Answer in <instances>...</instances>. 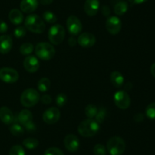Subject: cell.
Masks as SVG:
<instances>
[{
  "instance_id": "obj_1",
  "label": "cell",
  "mask_w": 155,
  "mask_h": 155,
  "mask_svg": "<svg viewBox=\"0 0 155 155\" xmlns=\"http://www.w3.org/2000/svg\"><path fill=\"white\" fill-rule=\"evenodd\" d=\"M78 132L81 136L85 138L95 136L99 132V123L93 119H86L80 123L78 126Z\"/></svg>"
},
{
  "instance_id": "obj_2",
  "label": "cell",
  "mask_w": 155,
  "mask_h": 155,
  "mask_svg": "<svg viewBox=\"0 0 155 155\" xmlns=\"http://www.w3.org/2000/svg\"><path fill=\"white\" fill-rule=\"evenodd\" d=\"M24 27L27 30L36 33H41L45 29V24L43 20L37 15L31 14L26 18Z\"/></svg>"
},
{
  "instance_id": "obj_3",
  "label": "cell",
  "mask_w": 155,
  "mask_h": 155,
  "mask_svg": "<svg viewBox=\"0 0 155 155\" xmlns=\"http://www.w3.org/2000/svg\"><path fill=\"white\" fill-rule=\"evenodd\" d=\"M35 53L39 59L44 61H49L54 56L55 50L49 43L41 42L35 47Z\"/></svg>"
},
{
  "instance_id": "obj_4",
  "label": "cell",
  "mask_w": 155,
  "mask_h": 155,
  "mask_svg": "<svg viewBox=\"0 0 155 155\" xmlns=\"http://www.w3.org/2000/svg\"><path fill=\"white\" fill-rule=\"evenodd\" d=\"M107 149L110 155H122L126 150V143L120 137L113 136L107 141Z\"/></svg>"
},
{
  "instance_id": "obj_5",
  "label": "cell",
  "mask_w": 155,
  "mask_h": 155,
  "mask_svg": "<svg viewBox=\"0 0 155 155\" xmlns=\"http://www.w3.org/2000/svg\"><path fill=\"white\" fill-rule=\"evenodd\" d=\"M40 100V95L36 90L28 88L24 90L21 96V103L25 107H33Z\"/></svg>"
},
{
  "instance_id": "obj_6",
  "label": "cell",
  "mask_w": 155,
  "mask_h": 155,
  "mask_svg": "<svg viewBox=\"0 0 155 155\" xmlns=\"http://www.w3.org/2000/svg\"><path fill=\"white\" fill-rule=\"evenodd\" d=\"M48 37L50 42L54 45L61 43L65 37L64 27L61 24H54L48 30Z\"/></svg>"
},
{
  "instance_id": "obj_7",
  "label": "cell",
  "mask_w": 155,
  "mask_h": 155,
  "mask_svg": "<svg viewBox=\"0 0 155 155\" xmlns=\"http://www.w3.org/2000/svg\"><path fill=\"white\" fill-rule=\"evenodd\" d=\"M115 105L120 109H127L130 107L131 99L127 91H118L114 95Z\"/></svg>"
},
{
  "instance_id": "obj_8",
  "label": "cell",
  "mask_w": 155,
  "mask_h": 155,
  "mask_svg": "<svg viewBox=\"0 0 155 155\" xmlns=\"http://www.w3.org/2000/svg\"><path fill=\"white\" fill-rule=\"evenodd\" d=\"M0 79L7 84H13L19 79V74L15 69L4 67L0 69Z\"/></svg>"
},
{
  "instance_id": "obj_9",
  "label": "cell",
  "mask_w": 155,
  "mask_h": 155,
  "mask_svg": "<svg viewBox=\"0 0 155 155\" xmlns=\"http://www.w3.org/2000/svg\"><path fill=\"white\" fill-rule=\"evenodd\" d=\"M67 28L70 34L73 36L78 35L83 29L80 20L75 15H70L67 19Z\"/></svg>"
},
{
  "instance_id": "obj_10",
  "label": "cell",
  "mask_w": 155,
  "mask_h": 155,
  "mask_svg": "<svg viewBox=\"0 0 155 155\" xmlns=\"http://www.w3.org/2000/svg\"><path fill=\"white\" fill-rule=\"evenodd\" d=\"M106 29L112 35H117L120 33L122 27L121 20L117 16H109L106 20Z\"/></svg>"
},
{
  "instance_id": "obj_11",
  "label": "cell",
  "mask_w": 155,
  "mask_h": 155,
  "mask_svg": "<svg viewBox=\"0 0 155 155\" xmlns=\"http://www.w3.org/2000/svg\"><path fill=\"white\" fill-rule=\"evenodd\" d=\"M61 116V112L58 108L50 107L47 109L42 115V119L47 124H54L59 120Z\"/></svg>"
},
{
  "instance_id": "obj_12",
  "label": "cell",
  "mask_w": 155,
  "mask_h": 155,
  "mask_svg": "<svg viewBox=\"0 0 155 155\" xmlns=\"http://www.w3.org/2000/svg\"><path fill=\"white\" fill-rule=\"evenodd\" d=\"M95 42H96L95 36L92 33L88 32L81 33L77 39V43L79 45L83 48H90L95 45Z\"/></svg>"
},
{
  "instance_id": "obj_13",
  "label": "cell",
  "mask_w": 155,
  "mask_h": 155,
  "mask_svg": "<svg viewBox=\"0 0 155 155\" xmlns=\"http://www.w3.org/2000/svg\"><path fill=\"white\" fill-rule=\"evenodd\" d=\"M64 144L67 150L70 152H76L80 147V141L77 135L69 134L64 139Z\"/></svg>"
},
{
  "instance_id": "obj_14",
  "label": "cell",
  "mask_w": 155,
  "mask_h": 155,
  "mask_svg": "<svg viewBox=\"0 0 155 155\" xmlns=\"http://www.w3.org/2000/svg\"><path fill=\"white\" fill-rule=\"evenodd\" d=\"M39 66L40 64L39 59L34 56H27L24 60V67L28 72H36L39 68Z\"/></svg>"
},
{
  "instance_id": "obj_15",
  "label": "cell",
  "mask_w": 155,
  "mask_h": 155,
  "mask_svg": "<svg viewBox=\"0 0 155 155\" xmlns=\"http://www.w3.org/2000/svg\"><path fill=\"white\" fill-rule=\"evenodd\" d=\"M100 8L99 0H86L84 4V11L86 15L93 17L98 13Z\"/></svg>"
},
{
  "instance_id": "obj_16",
  "label": "cell",
  "mask_w": 155,
  "mask_h": 155,
  "mask_svg": "<svg viewBox=\"0 0 155 155\" xmlns=\"http://www.w3.org/2000/svg\"><path fill=\"white\" fill-rule=\"evenodd\" d=\"M12 38L9 35L0 36V53L7 54L12 48Z\"/></svg>"
},
{
  "instance_id": "obj_17",
  "label": "cell",
  "mask_w": 155,
  "mask_h": 155,
  "mask_svg": "<svg viewBox=\"0 0 155 155\" xmlns=\"http://www.w3.org/2000/svg\"><path fill=\"white\" fill-rule=\"evenodd\" d=\"M39 5L38 0H21L20 7L21 10L24 13H32L34 12Z\"/></svg>"
},
{
  "instance_id": "obj_18",
  "label": "cell",
  "mask_w": 155,
  "mask_h": 155,
  "mask_svg": "<svg viewBox=\"0 0 155 155\" xmlns=\"http://www.w3.org/2000/svg\"><path fill=\"white\" fill-rule=\"evenodd\" d=\"M14 115L12 111L7 106H2L0 108V120L6 125L13 123Z\"/></svg>"
},
{
  "instance_id": "obj_19",
  "label": "cell",
  "mask_w": 155,
  "mask_h": 155,
  "mask_svg": "<svg viewBox=\"0 0 155 155\" xmlns=\"http://www.w3.org/2000/svg\"><path fill=\"white\" fill-rule=\"evenodd\" d=\"M17 118H18V122L24 126L33 122V114L29 109H22L18 114Z\"/></svg>"
},
{
  "instance_id": "obj_20",
  "label": "cell",
  "mask_w": 155,
  "mask_h": 155,
  "mask_svg": "<svg viewBox=\"0 0 155 155\" xmlns=\"http://www.w3.org/2000/svg\"><path fill=\"white\" fill-rule=\"evenodd\" d=\"M8 18L11 22L15 25H19L24 21V15L21 11L19 9H14L10 11L8 14Z\"/></svg>"
},
{
  "instance_id": "obj_21",
  "label": "cell",
  "mask_w": 155,
  "mask_h": 155,
  "mask_svg": "<svg viewBox=\"0 0 155 155\" xmlns=\"http://www.w3.org/2000/svg\"><path fill=\"white\" fill-rule=\"evenodd\" d=\"M110 79L112 84L116 87V88H120L124 83V76L118 71H112L110 76Z\"/></svg>"
},
{
  "instance_id": "obj_22",
  "label": "cell",
  "mask_w": 155,
  "mask_h": 155,
  "mask_svg": "<svg viewBox=\"0 0 155 155\" xmlns=\"http://www.w3.org/2000/svg\"><path fill=\"white\" fill-rule=\"evenodd\" d=\"M128 10V4L127 2L124 0L118 1L117 2L115 3L114 6V13L117 15H123L126 13Z\"/></svg>"
},
{
  "instance_id": "obj_23",
  "label": "cell",
  "mask_w": 155,
  "mask_h": 155,
  "mask_svg": "<svg viewBox=\"0 0 155 155\" xmlns=\"http://www.w3.org/2000/svg\"><path fill=\"white\" fill-rule=\"evenodd\" d=\"M51 86V81L48 78H42L38 81V89L41 92H46Z\"/></svg>"
},
{
  "instance_id": "obj_24",
  "label": "cell",
  "mask_w": 155,
  "mask_h": 155,
  "mask_svg": "<svg viewBox=\"0 0 155 155\" xmlns=\"http://www.w3.org/2000/svg\"><path fill=\"white\" fill-rule=\"evenodd\" d=\"M9 131L14 136H21L24 132V128L21 126V124H18V122H14L9 128Z\"/></svg>"
},
{
  "instance_id": "obj_25",
  "label": "cell",
  "mask_w": 155,
  "mask_h": 155,
  "mask_svg": "<svg viewBox=\"0 0 155 155\" xmlns=\"http://www.w3.org/2000/svg\"><path fill=\"white\" fill-rule=\"evenodd\" d=\"M23 145L27 149H35L39 145V141L34 138H27L23 141Z\"/></svg>"
},
{
  "instance_id": "obj_26",
  "label": "cell",
  "mask_w": 155,
  "mask_h": 155,
  "mask_svg": "<svg viewBox=\"0 0 155 155\" xmlns=\"http://www.w3.org/2000/svg\"><path fill=\"white\" fill-rule=\"evenodd\" d=\"M98 112V108L94 104H89L85 109V114L89 119L95 118Z\"/></svg>"
},
{
  "instance_id": "obj_27",
  "label": "cell",
  "mask_w": 155,
  "mask_h": 155,
  "mask_svg": "<svg viewBox=\"0 0 155 155\" xmlns=\"http://www.w3.org/2000/svg\"><path fill=\"white\" fill-rule=\"evenodd\" d=\"M34 50V46L30 43H23L20 47V52L24 56H29L31 54Z\"/></svg>"
},
{
  "instance_id": "obj_28",
  "label": "cell",
  "mask_w": 155,
  "mask_h": 155,
  "mask_svg": "<svg viewBox=\"0 0 155 155\" xmlns=\"http://www.w3.org/2000/svg\"><path fill=\"white\" fill-rule=\"evenodd\" d=\"M42 18H43L44 21L48 24H54L58 21L57 16L53 12H49V11H46L44 12L42 15Z\"/></svg>"
},
{
  "instance_id": "obj_29",
  "label": "cell",
  "mask_w": 155,
  "mask_h": 155,
  "mask_svg": "<svg viewBox=\"0 0 155 155\" xmlns=\"http://www.w3.org/2000/svg\"><path fill=\"white\" fill-rule=\"evenodd\" d=\"M9 155H26L25 150L23 147L19 144H16L11 147L9 150Z\"/></svg>"
},
{
  "instance_id": "obj_30",
  "label": "cell",
  "mask_w": 155,
  "mask_h": 155,
  "mask_svg": "<svg viewBox=\"0 0 155 155\" xmlns=\"http://www.w3.org/2000/svg\"><path fill=\"white\" fill-rule=\"evenodd\" d=\"M145 114L150 119H155V103H151L145 109Z\"/></svg>"
},
{
  "instance_id": "obj_31",
  "label": "cell",
  "mask_w": 155,
  "mask_h": 155,
  "mask_svg": "<svg viewBox=\"0 0 155 155\" xmlns=\"http://www.w3.org/2000/svg\"><path fill=\"white\" fill-rule=\"evenodd\" d=\"M68 101V98H67L66 94L61 93L58 94L56 97V104L58 107H63Z\"/></svg>"
},
{
  "instance_id": "obj_32",
  "label": "cell",
  "mask_w": 155,
  "mask_h": 155,
  "mask_svg": "<svg viewBox=\"0 0 155 155\" xmlns=\"http://www.w3.org/2000/svg\"><path fill=\"white\" fill-rule=\"evenodd\" d=\"M93 153L95 155H106L107 154V150L103 144H97L94 147Z\"/></svg>"
},
{
  "instance_id": "obj_33",
  "label": "cell",
  "mask_w": 155,
  "mask_h": 155,
  "mask_svg": "<svg viewBox=\"0 0 155 155\" xmlns=\"http://www.w3.org/2000/svg\"><path fill=\"white\" fill-rule=\"evenodd\" d=\"M44 155H64V153L61 149L55 147H51L45 150Z\"/></svg>"
},
{
  "instance_id": "obj_34",
  "label": "cell",
  "mask_w": 155,
  "mask_h": 155,
  "mask_svg": "<svg viewBox=\"0 0 155 155\" xmlns=\"http://www.w3.org/2000/svg\"><path fill=\"white\" fill-rule=\"evenodd\" d=\"M26 33H27V29H26L25 27H23V26L16 27L15 30H14V35L17 38L24 37L26 35Z\"/></svg>"
},
{
  "instance_id": "obj_35",
  "label": "cell",
  "mask_w": 155,
  "mask_h": 155,
  "mask_svg": "<svg viewBox=\"0 0 155 155\" xmlns=\"http://www.w3.org/2000/svg\"><path fill=\"white\" fill-rule=\"evenodd\" d=\"M106 117V110L104 108H101L99 110H98L97 115H95V120L98 123H102Z\"/></svg>"
},
{
  "instance_id": "obj_36",
  "label": "cell",
  "mask_w": 155,
  "mask_h": 155,
  "mask_svg": "<svg viewBox=\"0 0 155 155\" xmlns=\"http://www.w3.org/2000/svg\"><path fill=\"white\" fill-rule=\"evenodd\" d=\"M41 101L44 104H49L51 103V97L49 94H44L40 97Z\"/></svg>"
},
{
  "instance_id": "obj_37",
  "label": "cell",
  "mask_w": 155,
  "mask_h": 155,
  "mask_svg": "<svg viewBox=\"0 0 155 155\" xmlns=\"http://www.w3.org/2000/svg\"><path fill=\"white\" fill-rule=\"evenodd\" d=\"M8 30V25L4 21L0 20V33H5Z\"/></svg>"
},
{
  "instance_id": "obj_38",
  "label": "cell",
  "mask_w": 155,
  "mask_h": 155,
  "mask_svg": "<svg viewBox=\"0 0 155 155\" xmlns=\"http://www.w3.org/2000/svg\"><path fill=\"white\" fill-rule=\"evenodd\" d=\"M102 14L104 15L105 17H108L109 15H110V9H109V7H107V6L106 5H104L102 7Z\"/></svg>"
},
{
  "instance_id": "obj_39",
  "label": "cell",
  "mask_w": 155,
  "mask_h": 155,
  "mask_svg": "<svg viewBox=\"0 0 155 155\" xmlns=\"http://www.w3.org/2000/svg\"><path fill=\"white\" fill-rule=\"evenodd\" d=\"M134 120L136 122H142L144 120V115L142 113H137L134 115Z\"/></svg>"
},
{
  "instance_id": "obj_40",
  "label": "cell",
  "mask_w": 155,
  "mask_h": 155,
  "mask_svg": "<svg viewBox=\"0 0 155 155\" xmlns=\"http://www.w3.org/2000/svg\"><path fill=\"white\" fill-rule=\"evenodd\" d=\"M25 128L27 129V130L30 131V132H33V131L36 130V126H35V125L33 124V122H31V123H30V124L27 125V126H25Z\"/></svg>"
},
{
  "instance_id": "obj_41",
  "label": "cell",
  "mask_w": 155,
  "mask_h": 155,
  "mask_svg": "<svg viewBox=\"0 0 155 155\" xmlns=\"http://www.w3.org/2000/svg\"><path fill=\"white\" fill-rule=\"evenodd\" d=\"M147 1H148V0H129V2L133 5L142 4V3L145 2Z\"/></svg>"
},
{
  "instance_id": "obj_42",
  "label": "cell",
  "mask_w": 155,
  "mask_h": 155,
  "mask_svg": "<svg viewBox=\"0 0 155 155\" xmlns=\"http://www.w3.org/2000/svg\"><path fill=\"white\" fill-rule=\"evenodd\" d=\"M68 43H69L71 46H74L76 43H77V40L74 39V37H70L69 40H68Z\"/></svg>"
},
{
  "instance_id": "obj_43",
  "label": "cell",
  "mask_w": 155,
  "mask_h": 155,
  "mask_svg": "<svg viewBox=\"0 0 155 155\" xmlns=\"http://www.w3.org/2000/svg\"><path fill=\"white\" fill-rule=\"evenodd\" d=\"M40 3L43 5H48L51 4L53 2V0H39Z\"/></svg>"
},
{
  "instance_id": "obj_44",
  "label": "cell",
  "mask_w": 155,
  "mask_h": 155,
  "mask_svg": "<svg viewBox=\"0 0 155 155\" xmlns=\"http://www.w3.org/2000/svg\"><path fill=\"white\" fill-rule=\"evenodd\" d=\"M151 73L153 76L155 78V63L152 64L151 67Z\"/></svg>"
},
{
  "instance_id": "obj_45",
  "label": "cell",
  "mask_w": 155,
  "mask_h": 155,
  "mask_svg": "<svg viewBox=\"0 0 155 155\" xmlns=\"http://www.w3.org/2000/svg\"><path fill=\"white\" fill-rule=\"evenodd\" d=\"M132 88V84L130 82H128L127 84H126V86H125V91H129Z\"/></svg>"
}]
</instances>
